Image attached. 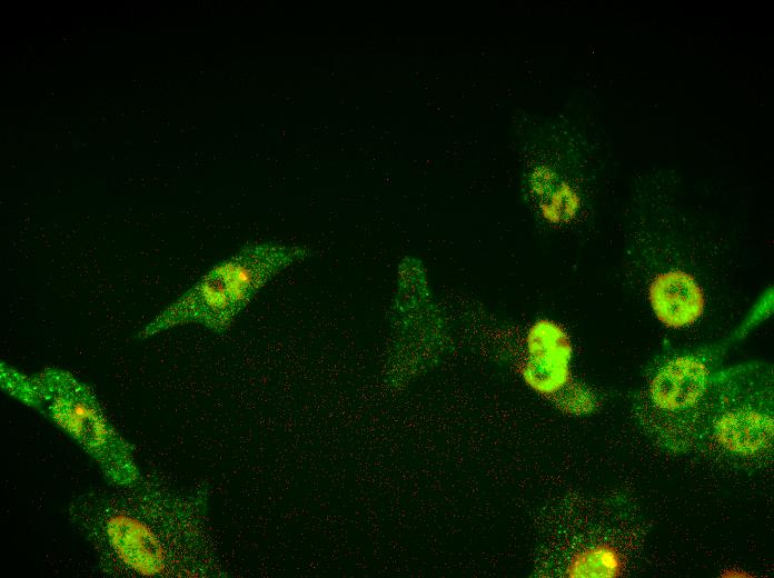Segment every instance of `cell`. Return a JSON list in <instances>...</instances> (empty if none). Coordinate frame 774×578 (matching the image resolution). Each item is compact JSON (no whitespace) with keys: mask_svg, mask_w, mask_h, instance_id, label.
I'll use <instances>...</instances> for the list:
<instances>
[{"mask_svg":"<svg viewBox=\"0 0 774 578\" xmlns=\"http://www.w3.org/2000/svg\"><path fill=\"white\" fill-rule=\"evenodd\" d=\"M206 512V492L183 491L141 475L129 485L77 495L67 507V519L106 576H221Z\"/></svg>","mask_w":774,"mask_h":578,"instance_id":"cell-1","label":"cell"},{"mask_svg":"<svg viewBox=\"0 0 774 578\" xmlns=\"http://www.w3.org/2000/svg\"><path fill=\"white\" fill-rule=\"evenodd\" d=\"M2 390L34 408L95 461L107 485L125 486L142 475L131 445L113 427L92 389L70 371L48 367L28 376L0 365Z\"/></svg>","mask_w":774,"mask_h":578,"instance_id":"cell-2","label":"cell"},{"mask_svg":"<svg viewBox=\"0 0 774 578\" xmlns=\"http://www.w3.org/2000/svg\"><path fill=\"white\" fill-rule=\"evenodd\" d=\"M310 256L311 251L300 246L277 242L248 245L210 268L148 322L137 337L146 340L189 323L224 333L269 281Z\"/></svg>","mask_w":774,"mask_h":578,"instance_id":"cell-3","label":"cell"},{"mask_svg":"<svg viewBox=\"0 0 774 578\" xmlns=\"http://www.w3.org/2000/svg\"><path fill=\"white\" fill-rule=\"evenodd\" d=\"M772 372L741 366L710 377L705 392L707 430L727 452L751 457L773 440Z\"/></svg>","mask_w":774,"mask_h":578,"instance_id":"cell-4","label":"cell"},{"mask_svg":"<svg viewBox=\"0 0 774 578\" xmlns=\"http://www.w3.org/2000/svg\"><path fill=\"white\" fill-rule=\"evenodd\" d=\"M710 372L703 360L685 355L668 360L651 382L649 393L661 410L679 412L698 405L705 396Z\"/></svg>","mask_w":774,"mask_h":578,"instance_id":"cell-5","label":"cell"},{"mask_svg":"<svg viewBox=\"0 0 774 578\" xmlns=\"http://www.w3.org/2000/svg\"><path fill=\"white\" fill-rule=\"evenodd\" d=\"M656 316L669 327L693 323L703 309V296L696 282L684 272L659 276L651 288Z\"/></svg>","mask_w":774,"mask_h":578,"instance_id":"cell-6","label":"cell"},{"mask_svg":"<svg viewBox=\"0 0 774 578\" xmlns=\"http://www.w3.org/2000/svg\"><path fill=\"white\" fill-rule=\"evenodd\" d=\"M568 357L552 353H529L522 368L525 382L543 395H553L564 388L569 380Z\"/></svg>","mask_w":774,"mask_h":578,"instance_id":"cell-7","label":"cell"},{"mask_svg":"<svg viewBox=\"0 0 774 578\" xmlns=\"http://www.w3.org/2000/svg\"><path fill=\"white\" fill-rule=\"evenodd\" d=\"M621 572L617 551L609 546L599 545L575 554L566 569L570 578L616 577Z\"/></svg>","mask_w":774,"mask_h":578,"instance_id":"cell-8","label":"cell"},{"mask_svg":"<svg viewBox=\"0 0 774 578\" xmlns=\"http://www.w3.org/2000/svg\"><path fill=\"white\" fill-rule=\"evenodd\" d=\"M560 390L564 392L560 395L558 403L564 411L580 415L592 409V399L583 389L578 387L565 389L564 387Z\"/></svg>","mask_w":774,"mask_h":578,"instance_id":"cell-9","label":"cell"}]
</instances>
